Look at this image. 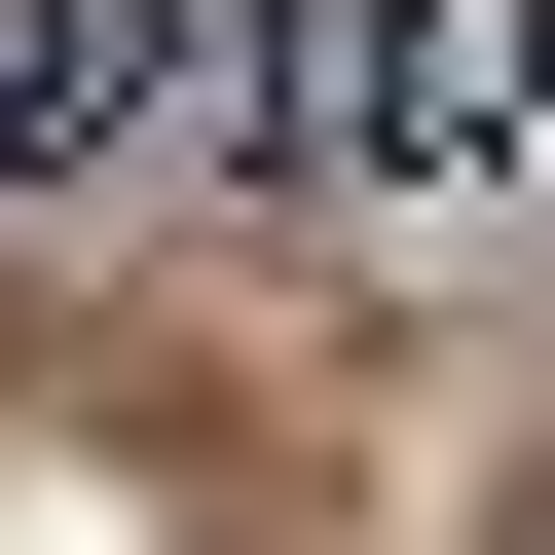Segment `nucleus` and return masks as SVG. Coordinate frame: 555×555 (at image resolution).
Instances as JSON below:
<instances>
[{"label":"nucleus","mask_w":555,"mask_h":555,"mask_svg":"<svg viewBox=\"0 0 555 555\" xmlns=\"http://www.w3.org/2000/svg\"><path fill=\"white\" fill-rule=\"evenodd\" d=\"M112 149H259V0H0V185Z\"/></svg>","instance_id":"nucleus-1"}]
</instances>
